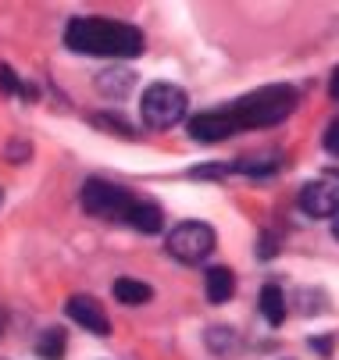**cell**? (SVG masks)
<instances>
[{
	"label": "cell",
	"instance_id": "6da1fadb",
	"mask_svg": "<svg viewBox=\"0 0 339 360\" xmlns=\"http://www.w3.org/2000/svg\"><path fill=\"white\" fill-rule=\"evenodd\" d=\"M65 46L86 58H139L143 32L118 18H75L65 29Z\"/></svg>",
	"mask_w": 339,
	"mask_h": 360
},
{
	"label": "cell",
	"instance_id": "7a4b0ae2",
	"mask_svg": "<svg viewBox=\"0 0 339 360\" xmlns=\"http://www.w3.org/2000/svg\"><path fill=\"white\" fill-rule=\"evenodd\" d=\"M297 108V93L289 89V86H268L261 93H250L243 96L239 104H229L222 108L232 132L239 129H264V125H279L289 111Z\"/></svg>",
	"mask_w": 339,
	"mask_h": 360
},
{
	"label": "cell",
	"instance_id": "3957f363",
	"mask_svg": "<svg viewBox=\"0 0 339 360\" xmlns=\"http://www.w3.org/2000/svg\"><path fill=\"white\" fill-rule=\"evenodd\" d=\"M139 196H132L129 189L104 182V179H89L82 186V207L93 218H104V221H118V225H132L136 211H139Z\"/></svg>",
	"mask_w": 339,
	"mask_h": 360
},
{
	"label": "cell",
	"instance_id": "277c9868",
	"mask_svg": "<svg viewBox=\"0 0 339 360\" xmlns=\"http://www.w3.org/2000/svg\"><path fill=\"white\" fill-rule=\"evenodd\" d=\"M186 108H189V100L179 86L172 82H154L147 86V93H143V122H147L151 129H172L186 118Z\"/></svg>",
	"mask_w": 339,
	"mask_h": 360
},
{
	"label": "cell",
	"instance_id": "5b68a950",
	"mask_svg": "<svg viewBox=\"0 0 339 360\" xmlns=\"http://www.w3.org/2000/svg\"><path fill=\"white\" fill-rule=\"evenodd\" d=\"M215 243H218V236H215V229L204 225V221H179V225L168 232V239H165L168 253L175 257L179 264H200L204 257H211Z\"/></svg>",
	"mask_w": 339,
	"mask_h": 360
},
{
	"label": "cell",
	"instance_id": "8992f818",
	"mask_svg": "<svg viewBox=\"0 0 339 360\" xmlns=\"http://www.w3.org/2000/svg\"><path fill=\"white\" fill-rule=\"evenodd\" d=\"M297 203L307 218H335L339 214V172H325L321 179L307 182Z\"/></svg>",
	"mask_w": 339,
	"mask_h": 360
},
{
	"label": "cell",
	"instance_id": "52a82bcc",
	"mask_svg": "<svg viewBox=\"0 0 339 360\" xmlns=\"http://www.w3.org/2000/svg\"><path fill=\"white\" fill-rule=\"evenodd\" d=\"M65 311H68V318H72L79 328H86V332H93V335H108V332H111V321H108V314H104V307L96 303L93 296H72Z\"/></svg>",
	"mask_w": 339,
	"mask_h": 360
},
{
	"label": "cell",
	"instance_id": "ba28073f",
	"mask_svg": "<svg viewBox=\"0 0 339 360\" xmlns=\"http://www.w3.org/2000/svg\"><path fill=\"white\" fill-rule=\"evenodd\" d=\"M261 314L268 318V325H282L286 321V296H282V285H275V282H268L264 289H261Z\"/></svg>",
	"mask_w": 339,
	"mask_h": 360
},
{
	"label": "cell",
	"instance_id": "9c48e42d",
	"mask_svg": "<svg viewBox=\"0 0 339 360\" xmlns=\"http://www.w3.org/2000/svg\"><path fill=\"white\" fill-rule=\"evenodd\" d=\"M236 292V275L229 268H211L207 271V300L211 303H225Z\"/></svg>",
	"mask_w": 339,
	"mask_h": 360
},
{
	"label": "cell",
	"instance_id": "30bf717a",
	"mask_svg": "<svg viewBox=\"0 0 339 360\" xmlns=\"http://www.w3.org/2000/svg\"><path fill=\"white\" fill-rule=\"evenodd\" d=\"M115 300L125 303V307H139L151 300V285L139 282V278H118L115 282Z\"/></svg>",
	"mask_w": 339,
	"mask_h": 360
},
{
	"label": "cell",
	"instance_id": "8fae6325",
	"mask_svg": "<svg viewBox=\"0 0 339 360\" xmlns=\"http://www.w3.org/2000/svg\"><path fill=\"white\" fill-rule=\"evenodd\" d=\"M36 353L43 360H61L65 356V332L61 328H46L39 335V342H36Z\"/></svg>",
	"mask_w": 339,
	"mask_h": 360
},
{
	"label": "cell",
	"instance_id": "7c38bea8",
	"mask_svg": "<svg viewBox=\"0 0 339 360\" xmlns=\"http://www.w3.org/2000/svg\"><path fill=\"white\" fill-rule=\"evenodd\" d=\"M96 82H101V93H108V96H129L132 75H129V72H104Z\"/></svg>",
	"mask_w": 339,
	"mask_h": 360
},
{
	"label": "cell",
	"instance_id": "4fadbf2b",
	"mask_svg": "<svg viewBox=\"0 0 339 360\" xmlns=\"http://www.w3.org/2000/svg\"><path fill=\"white\" fill-rule=\"evenodd\" d=\"M0 93H8V96H32V89H25L22 79L8 65H0Z\"/></svg>",
	"mask_w": 339,
	"mask_h": 360
},
{
	"label": "cell",
	"instance_id": "5bb4252c",
	"mask_svg": "<svg viewBox=\"0 0 339 360\" xmlns=\"http://www.w3.org/2000/svg\"><path fill=\"white\" fill-rule=\"evenodd\" d=\"M325 150L332 153V158H339V118L325 129Z\"/></svg>",
	"mask_w": 339,
	"mask_h": 360
},
{
	"label": "cell",
	"instance_id": "9a60e30c",
	"mask_svg": "<svg viewBox=\"0 0 339 360\" xmlns=\"http://www.w3.org/2000/svg\"><path fill=\"white\" fill-rule=\"evenodd\" d=\"M332 96L339 100V68H335V75H332Z\"/></svg>",
	"mask_w": 339,
	"mask_h": 360
},
{
	"label": "cell",
	"instance_id": "2e32d148",
	"mask_svg": "<svg viewBox=\"0 0 339 360\" xmlns=\"http://www.w3.org/2000/svg\"><path fill=\"white\" fill-rule=\"evenodd\" d=\"M332 232H335V239H339V214L332 218Z\"/></svg>",
	"mask_w": 339,
	"mask_h": 360
},
{
	"label": "cell",
	"instance_id": "e0dca14e",
	"mask_svg": "<svg viewBox=\"0 0 339 360\" xmlns=\"http://www.w3.org/2000/svg\"><path fill=\"white\" fill-rule=\"evenodd\" d=\"M0 200H4V193H0Z\"/></svg>",
	"mask_w": 339,
	"mask_h": 360
}]
</instances>
